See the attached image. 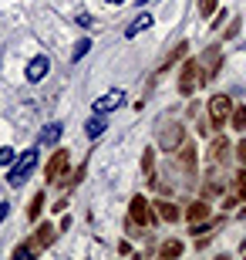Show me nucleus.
Listing matches in <instances>:
<instances>
[{
  "label": "nucleus",
  "mask_w": 246,
  "mask_h": 260,
  "mask_svg": "<svg viewBox=\"0 0 246 260\" xmlns=\"http://www.w3.org/2000/svg\"><path fill=\"white\" fill-rule=\"evenodd\" d=\"M175 159H179V169H186V173H196V166H199V152H196V145L179 142V145H175Z\"/></svg>",
  "instance_id": "0eeeda50"
},
{
  "label": "nucleus",
  "mask_w": 246,
  "mask_h": 260,
  "mask_svg": "<svg viewBox=\"0 0 246 260\" xmlns=\"http://www.w3.org/2000/svg\"><path fill=\"white\" fill-rule=\"evenodd\" d=\"M108 4H125V0H108Z\"/></svg>",
  "instance_id": "a878e982"
},
{
  "label": "nucleus",
  "mask_w": 246,
  "mask_h": 260,
  "mask_svg": "<svg viewBox=\"0 0 246 260\" xmlns=\"http://www.w3.org/2000/svg\"><path fill=\"white\" fill-rule=\"evenodd\" d=\"M206 68H202V61L199 58H186V64H182V71H179V78H175V88H179V95H196L199 88L206 85V78L209 75H202Z\"/></svg>",
  "instance_id": "f257e3e1"
},
{
  "label": "nucleus",
  "mask_w": 246,
  "mask_h": 260,
  "mask_svg": "<svg viewBox=\"0 0 246 260\" xmlns=\"http://www.w3.org/2000/svg\"><path fill=\"white\" fill-rule=\"evenodd\" d=\"M226 159H229V142H226V135H216V139L209 142L206 162L209 166H219V162H226Z\"/></svg>",
  "instance_id": "6e6552de"
},
{
  "label": "nucleus",
  "mask_w": 246,
  "mask_h": 260,
  "mask_svg": "<svg viewBox=\"0 0 246 260\" xmlns=\"http://www.w3.org/2000/svg\"><path fill=\"white\" fill-rule=\"evenodd\" d=\"M128 216H132L135 226H152V223L159 220V216H155V210H152V203L145 200V196H135V200H132V210H128Z\"/></svg>",
  "instance_id": "39448f33"
},
{
  "label": "nucleus",
  "mask_w": 246,
  "mask_h": 260,
  "mask_svg": "<svg viewBox=\"0 0 246 260\" xmlns=\"http://www.w3.org/2000/svg\"><path fill=\"white\" fill-rule=\"evenodd\" d=\"M38 169V145L34 149H27V152L14 155V162H10V173H7V183L17 189V186H24L30 179V173Z\"/></svg>",
  "instance_id": "f03ea898"
},
{
  "label": "nucleus",
  "mask_w": 246,
  "mask_h": 260,
  "mask_svg": "<svg viewBox=\"0 0 246 260\" xmlns=\"http://www.w3.org/2000/svg\"><path fill=\"white\" fill-rule=\"evenodd\" d=\"M61 132H64V125H61V122L44 125V128H41V135H38V145H54L57 139H61Z\"/></svg>",
  "instance_id": "9b49d317"
},
{
  "label": "nucleus",
  "mask_w": 246,
  "mask_h": 260,
  "mask_svg": "<svg viewBox=\"0 0 246 260\" xmlns=\"http://www.w3.org/2000/svg\"><path fill=\"white\" fill-rule=\"evenodd\" d=\"M41 210H44V193H34L30 196V206H27V220H38Z\"/></svg>",
  "instance_id": "aec40b11"
},
{
  "label": "nucleus",
  "mask_w": 246,
  "mask_h": 260,
  "mask_svg": "<svg viewBox=\"0 0 246 260\" xmlns=\"http://www.w3.org/2000/svg\"><path fill=\"white\" fill-rule=\"evenodd\" d=\"M10 162H14V149L4 145V149H0V166H10Z\"/></svg>",
  "instance_id": "5701e85b"
},
{
  "label": "nucleus",
  "mask_w": 246,
  "mask_h": 260,
  "mask_svg": "<svg viewBox=\"0 0 246 260\" xmlns=\"http://www.w3.org/2000/svg\"><path fill=\"white\" fill-rule=\"evenodd\" d=\"M54 226H51V223H41L38 226V233H34V247H38V250H44V247H51V243H54Z\"/></svg>",
  "instance_id": "f8f14e48"
},
{
  "label": "nucleus",
  "mask_w": 246,
  "mask_h": 260,
  "mask_svg": "<svg viewBox=\"0 0 246 260\" xmlns=\"http://www.w3.org/2000/svg\"><path fill=\"white\" fill-rule=\"evenodd\" d=\"M229 112H233V98L229 95H213L209 98V125L213 128L229 125Z\"/></svg>",
  "instance_id": "7ed1b4c3"
},
{
  "label": "nucleus",
  "mask_w": 246,
  "mask_h": 260,
  "mask_svg": "<svg viewBox=\"0 0 246 260\" xmlns=\"http://www.w3.org/2000/svg\"><path fill=\"white\" fill-rule=\"evenodd\" d=\"M155 206H159V210H155V216H159V220H165V223H175L182 216V210H179V206H172V203H155Z\"/></svg>",
  "instance_id": "4468645a"
},
{
  "label": "nucleus",
  "mask_w": 246,
  "mask_h": 260,
  "mask_svg": "<svg viewBox=\"0 0 246 260\" xmlns=\"http://www.w3.org/2000/svg\"><path fill=\"white\" fill-rule=\"evenodd\" d=\"M142 173L149 176V179L155 176V149H145L142 152Z\"/></svg>",
  "instance_id": "6ab92c4d"
},
{
  "label": "nucleus",
  "mask_w": 246,
  "mask_h": 260,
  "mask_svg": "<svg viewBox=\"0 0 246 260\" xmlns=\"http://www.w3.org/2000/svg\"><path fill=\"white\" fill-rule=\"evenodd\" d=\"M7 213H10V206H7V203H4V200H0V223L7 220Z\"/></svg>",
  "instance_id": "393cba45"
},
{
  "label": "nucleus",
  "mask_w": 246,
  "mask_h": 260,
  "mask_svg": "<svg viewBox=\"0 0 246 260\" xmlns=\"http://www.w3.org/2000/svg\"><path fill=\"white\" fill-rule=\"evenodd\" d=\"M152 14L149 10H145V14H138V20H132V24H128V27H125V38H135V34H142V30H149L152 27Z\"/></svg>",
  "instance_id": "ddd939ff"
},
{
  "label": "nucleus",
  "mask_w": 246,
  "mask_h": 260,
  "mask_svg": "<svg viewBox=\"0 0 246 260\" xmlns=\"http://www.w3.org/2000/svg\"><path fill=\"white\" fill-rule=\"evenodd\" d=\"M186 216H189L192 223H202V220H209V203H202V200H199V203H192L189 210H186Z\"/></svg>",
  "instance_id": "2eb2a0df"
},
{
  "label": "nucleus",
  "mask_w": 246,
  "mask_h": 260,
  "mask_svg": "<svg viewBox=\"0 0 246 260\" xmlns=\"http://www.w3.org/2000/svg\"><path fill=\"white\" fill-rule=\"evenodd\" d=\"M219 7V0H199V17H213Z\"/></svg>",
  "instance_id": "4be33fe9"
},
{
  "label": "nucleus",
  "mask_w": 246,
  "mask_h": 260,
  "mask_svg": "<svg viewBox=\"0 0 246 260\" xmlns=\"http://www.w3.org/2000/svg\"><path fill=\"white\" fill-rule=\"evenodd\" d=\"M182 139H186V128H182L179 122H172V125H165V128L159 132V145L165 149V152H172V149H175Z\"/></svg>",
  "instance_id": "423d86ee"
},
{
  "label": "nucleus",
  "mask_w": 246,
  "mask_h": 260,
  "mask_svg": "<svg viewBox=\"0 0 246 260\" xmlns=\"http://www.w3.org/2000/svg\"><path fill=\"white\" fill-rule=\"evenodd\" d=\"M122 98H125L122 91H104V95L95 102V115H104V112H112V108H118V105H122Z\"/></svg>",
  "instance_id": "1a4fd4ad"
},
{
  "label": "nucleus",
  "mask_w": 246,
  "mask_h": 260,
  "mask_svg": "<svg viewBox=\"0 0 246 260\" xmlns=\"http://www.w3.org/2000/svg\"><path fill=\"white\" fill-rule=\"evenodd\" d=\"M88 51H91V41H88V38H81V41L75 44V51H71V58H75V61H81V58L88 54Z\"/></svg>",
  "instance_id": "412c9836"
},
{
  "label": "nucleus",
  "mask_w": 246,
  "mask_h": 260,
  "mask_svg": "<svg viewBox=\"0 0 246 260\" xmlns=\"http://www.w3.org/2000/svg\"><path fill=\"white\" fill-rule=\"evenodd\" d=\"M48 68H51V58L48 54H38V58L27 64V81H41V78L48 75Z\"/></svg>",
  "instance_id": "9d476101"
},
{
  "label": "nucleus",
  "mask_w": 246,
  "mask_h": 260,
  "mask_svg": "<svg viewBox=\"0 0 246 260\" xmlns=\"http://www.w3.org/2000/svg\"><path fill=\"white\" fill-rule=\"evenodd\" d=\"M104 128H108V125H104L101 115H95V118H88V122H85V135H88V139H98Z\"/></svg>",
  "instance_id": "a211bd4d"
},
{
  "label": "nucleus",
  "mask_w": 246,
  "mask_h": 260,
  "mask_svg": "<svg viewBox=\"0 0 246 260\" xmlns=\"http://www.w3.org/2000/svg\"><path fill=\"white\" fill-rule=\"evenodd\" d=\"M229 125L236 128V132H246V105H233V112H229Z\"/></svg>",
  "instance_id": "dca6fc26"
},
{
  "label": "nucleus",
  "mask_w": 246,
  "mask_h": 260,
  "mask_svg": "<svg viewBox=\"0 0 246 260\" xmlns=\"http://www.w3.org/2000/svg\"><path fill=\"white\" fill-rule=\"evenodd\" d=\"M182 250H186V247H182V240H165V243L159 247V253H162L165 260H172V257H182Z\"/></svg>",
  "instance_id": "f3484780"
},
{
  "label": "nucleus",
  "mask_w": 246,
  "mask_h": 260,
  "mask_svg": "<svg viewBox=\"0 0 246 260\" xmlns=\"http://www.w3.org/2000/svg\"><path fill=\"white\" fill-rule=\"evenodd\" d=\"M236 196H239V200H246V173L236 176Z\"/></svg>",
  "instance_id": "b1692460"
},
{
  "label": "nucleus",
  "mask_w": 246,
  "mask_h": 260,
  "mask_svg": "<svg viewBox=\"0 0 246 260\" xmlns=\"http://www.w3.org/2000/svg\"><path fill=\"white\" fill-rule=\"evenodd\" d=\"M138 4H142V7H145V4H149V0H138Z\"/></svg>",
  "instance_id": "bb28decb"
},
{
  "label": "nucleus",
  "mask_w": 246,
  "mask_h": 260,
  "mask_svg": "<svg viewBox=\"0 0 246 260\" xmlns=\"http://www.w3.org/2000/svg\"><path fill=\"white\" fill-rule=\"evenodd\" d=\"M67 166H71L67 149H57V152L51 155V162L44 166V179H48V183H61V176H67Z\"/></svg>",
  "instance_id": "20e7f679"
}]
</instances>
